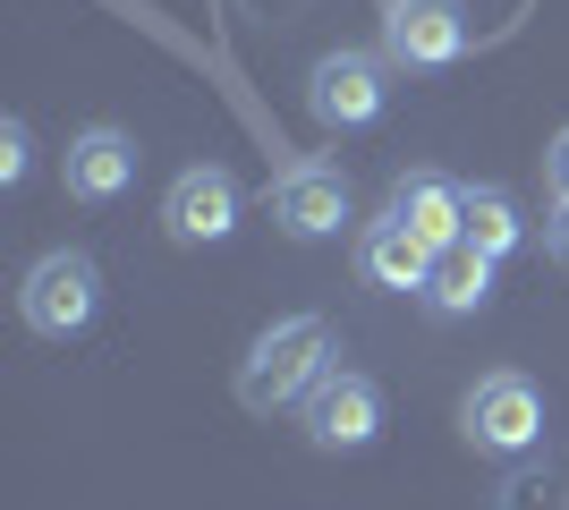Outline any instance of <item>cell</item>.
I'll use <instances>...</instances> for the list:
<instances>
[{
    "instance_id": "cell-10",
    "label": "cell",
    "mask_w": 569,
    "mask_h": 510,
    "mask_svg": "<svg viewBox=\"0 0 569 510\" xmlns=\"http://www.w3.org/2000/svg\"><path fill=\"white\" fill-rule=\"evenodd\" d=\"M137 137H128V128H86V137H77L69 146V196L77 204H111V196H128L137 188Z\"/></svg>"
},
{
    "instance_id": "cell-8",
    "label": "cell",
    "mask_w": 569,
    "mask_h": 510,
    "mask_svg": "<svg viewBox=\"0 0 569 510\" xmlns=\"http://www.w3.org/2000/svg\"><path fill=\"white\" fill-rule=\"evenodd\" d=\"M272 221H281L289 239H332L340 221H349V179H340V162H323V153L281 162L272 170Z\"/></svg>"
},
{
    "instance_id": "cell-15",
    "label": "cell",
    "mask_w": 569,
    "mask_h": 510,
    "mask_svg": "<svg viewBox=\"0 0 569 510\" xmlns=\"http://www.w3.org/2000/svg\"><path fill=\"white\" fill-rule=\"evenodd\" d=\"M545 179H552V196H569V128L552 137V153H545Z\"/></svg>"
},
{
    "instance_id": "cell-2",
    "label": "cell",
    "mask_w": 569,
    "mask_h": 510,
    "mask_svg": "<svg viewBox=\"0 0 569 510\" xmlns=\"http://www.w3.org/2000/svg\"><path fill=\"white\" fill-rule=\"evenodd\" d=\"M18 316L34 323L43 340H77L86 323L102 316V264L86 256V247H51V256H34L18 281Z\"/></svg>"
},
{
    "instance_id": "cell-7",
    "label": "cell",
    "mask_w": 569,
    "mask_h": 510,
    "mask_svg": "<svg viewBox=\"0 0 569 510\" xmlns=\"http://www.w3.org/2000/svg\"><path fill=\"white\" fill-rule=\"evenodd\" d=\"M391 69H451L468 60V0H391L382 9Z\"/></svg>"
},
{
    "instance_id": "cell-16",
    "label": "cell",
    "mask_w": 569,
    "mask_h": 510,
    "mask_svg": "<svg viewBox=\"0 0 569 510\" xmlns=\"http://www.w3.org/2000/svg\"><path fill=\"white\" fill-rule=\"evenodd\" d=\"M545 247H552V256H561V264H569V196H561V204H552V221H545Z\"/></svg>"
},
{
    "instance_id": "cell-14",
    "label": "cell",
    "mask_w": 569,
    "mask_h": 510,
    "mask_svg": "<svg viewBox=\"0 0 569 510\" xmlns=\"http://www.w3.org/2000/svg\"><path fill=\"white\" fill-rule=\"evenodd\" d=\"M0 179H26V120H0Z\"/></svg>"
},
{
    "instance_id": "cell-12",
    "label": "cell",
    "mask_w": 569,
    "mask_h": 510,
    "mask_svg": "<svg viewBox=\"0 0 569 510\" xmlns=\"http://www.w3.org/2000/svg\"><path fill=\"white\" fill-rule=\"evenodd\" d=\"M417 298H426L433 316H485V298H493V256H476V247H442Z\"/></svg>"
},
{
    "instance_id": "cell-9",
    "label": "cell",
    "mask_w": 569,
    "mask_h": 510,
    "mask_svg": "<svg viewBox=\"0 0 569 510\" xmlns=\"http://www.w3.org/2000/svg\"><path fill=\"white\" fill-rule=\"evenodd\" d=\"M382 213L408 221V230H417L426 247H459V221H468V188H459V179H442V170H400Z\"/></svg>"
},
{
    "instance_id": "cell-11",
    "label": "cell",
    "mask_w": 569,
    "mask_h": 510,
    "mask_svg": "<svg viewBox=\"0 0 569 510\" xmlns=\"http://www.w3.org/2000/svg\"><path fill=\"white\" fill-rule=\"evenodd\" d=\"M433 256H442V247H426L417 230H408V221H391V213L357 230V272H366L375 290H426Z\"/></svg>"
},
{
    "instance_id": "cell-13",
    "label": "cell",
    "mask_w": 569,
    "mask_h": 510,
    "mask_svg": "<svg viewBox=\"0 0 569 510\" xmlns=\"http://www.w3.org/2000/svg\"><path fill=\"white\" fill-rule=\"evenodd\" d=\"M459 247L493 256V264L527 247V221H519V204H510V188H468V221H459Z\"/></svg>"
},
{
    "instance_id": "cell-6",
    "label": "cell",
    "mask_w": 569,
    "mask_h": 510,
    "mask_svg": "<svg viewBox=\"0 0 569 510\" xmlns=\"http://www.w3.org/2000/svg\"><path fill=\"white\" fill-rule=\"evenodd\" d=\"M298 417H307V442H315V451H366V442L382 434V391H375V374L332 366V374L298 400Z\"/></svg>"
},
{
    "instance_id": "cell-1",
    "label": "cell",
    "mask_w": 569,
    "mask_h": 510,
    "mask_svg": "<svg viewBox=\"0 0 569 510\" xmlns=\"http://www.w3.org/2000/svg\"><path fill=\"white\" fill-rule=\"evenodd\" d=\"M323 374H332V323L323 316H281L272 332H256V349L238 366V400L256 417H272V409H298Z\"/></svg>"
},
{
    "instance_id": "cell-3",
    "label": "cell",
    "mask_w": 569,
    "mask_h": 510,
    "mask_svg": "<svg viewBox=\"0 0 569 510\" xmlns=\"http://www.w3.org/2000/svg\"><path fill=\"white\" fill-rule=\"evenodd\" d=\"M459 434L485 460H527L545 442V391L527 383V374H476L468 400H459Z\"/></svg>"
},
{
    "instance_id": "cell-4",
    "label": "cell",
    "mask_w": 569,
    "mask_h": 510,
    "mask_svg": "<svg viewBox=\"0 0 569 510\" xmlns=\"http://www.w3.org/2000/svg\"><path fill=\"white\" fill-rule=\"evenodd\" d=\"M307 111L315 128H332V137H357V128H375L391 111V51H323L307 77Z\"/></svg>"
},
{
    "instance_id": "cell-5",
    "label": "cell",
    "mask_w": 569,
    "mask_h": 510,
    "mask_svg": "<svg viewBox=\"0 0 569 510\" xmlns=\"http://www.w3.org/2000/svg\"><path fill=\"white\" fill-rule=\"evenodd\" d=\"M238 213H247V188H238L230 162H188L170 179V196H162L170 247H221L238 230Z\"/></svg>"
}]
</instances>
